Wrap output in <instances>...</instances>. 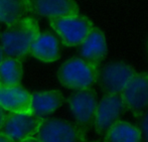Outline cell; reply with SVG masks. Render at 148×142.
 <instances>
[{"label":"cell","instance_id":"cell-1","mask_svg":"<svg viewBox=\"0 0 148 142\" xmlns=\"http://www.w3.org/2000/svg\"><path fill=\"white\" fill-rule=\"evenodd\" d=\"M39 31L38 22L32 16L7 25L0 33V47L4 55L23 60L29 55L30 45Z\"/></svg>","mask_w":148,"mask_h":142},{"label":"cell","instance_id":"cell-2","mask_svg":"<svg viewBox=\"0 0 148 142\" xmlns=\"http://www.w3.org/2000/svg\"><path fill=\"white\" fill-rule=\"evenodd\" d=\"M98 76L99 66L81 57L66 60L58 71V79L60 84L74 91L92 88L97 83Z\"/></svg>","mask_w":148,"mask_h":142},{"label":"cell","instance_id":"cell-3","mask_svg":"<svg viewBox=\"0 0 148 142\" xmlns=\"http://www.w3.org/2000/svg\"><path fill=\"white\" fill-rule=\"evenodd\" d=\"M49 24L62 45L69 47H79L94 27V22L80 12L49 18Z\"/></svg>","mask_w":148,"mask_h":142},{"label":"cell","instance_id":"cell-4","mask_svg":"<svg viewBox=\"0 0 148 142\" xmlns=\"http://www.w3.org/2000/svg\"><path fill=\"white\" fill-rule=\"evenodd\" d=\"M34 137L38 142H84L85 131L64 119L45 118Z\"/></svg>","mask_w":148,"mask_h":142},{"label":"cell","instance_id":"cell-5","mask_svg":"<svg viewBox=\"0 0 148 142\" xmlns=\"http://www.w3.org/2000/svg\"><path fill=\"white\" fill-rule=\"evenodd\" d=\"M43 118L32 112H17L6 114L1 131L13 142H21L34 137Z\"/></svg>","mask_w":148,"mask_h":142},{"label":"cell","instance_id":"cell-6","mask_svg":"<svg viewBox=\"0 0 148 142\" xmlns=\"http://www.w3.org/2000/svg\"><path fill=\"white\" fill-rule=\"evenodd\" d=\"M119 95L125 110L140 116L148 109V73H135Z\"/></svg>","mask_w":148,"mask_h":142},{"label":"cell","instance_id":"cell-7","mask_svg":"<svg viewBox=\"0 0 148 142\" xmlns=\"http://www.w3.org/2000/svg\"><path fill=\"white\" fill-rule=\"evenodd\" d=\"M97 104V95L92 88L75 91L68 98L69 109L75 123L85 132L93 123Z\"/></svg>","mask_w":148,"mask_h":142},{"label":"cell","instance_id":"cell-8","mask_svg":"<svg viewBox=\"0 0 148 142\" xmlns=\"http://www.w3.org/2000/svg\"><path fill=\"white\" fill-rule=\"evenodd\" d=\"M136 71L124 62H112L100 70L98 81L105 93L120 94L135 75Z\"/></svg>","mask_w":148,"mask_h":142},{"label":"cell","instance_id":"cell-9","mask_svg":"<svg viewBox=\"0 0 148 142\" xmlns=\"http://www.w3.org/2000/svg\"><path fill=\"white\" fill-rule=\"evenodd\" d=\"M125 107L119 94L105 93L100 101H98L93 126L99 134L105 133L110 126L120 119Z\"/></svg>","mask_w":148,"mask_h":142},{"label":"cell","instance_id":"cell-10","mask_svg":"<svg viewBox=\"0 0 148 142\" xmlns=\"http://www.w3.org/2000/svg\"><path fill=\"white\" fill-rule=\"evenodd\" d=\"M80 57L96 66H100L108 53V41L102 29L95 27L79 45Z\"/></svg>","mask_w":148,"mask_h":142},{"label":"cell","instance_id":"cell-11","mask_svg":"<svg viewBox=\"0 0 148 142\" xmlns=\"http://www.w3.org/2000/svg\"><path fill=\"white\" fill-rule=\"evenodd\" d=\"M31 93L18 86L0 85V106L9 113L30 111Z\"/></svg>","mask_w":148,"mask_h":142},{"label":"cell","instance_id":"cell-12","mask_svg":"<svg viewBox=\"0 0 148 142\" xmlns=\"http://www.w3.org/2000/svg\"><path fill=\"white\" fill-rule=\"evenodd\" d=\"M29 55L39 62L47 64L58 60L60 56L58 37L49 31H39L30 45Z\"/></svg>","mask_w":148,"mask_h":142},{"label":"cell","instance_id":"cell-13","mask_svg":"<svg viewBox=\"0 0 148 142\" xmlns=\"http://www.w3.org/2000/svg\"><path fill=\"white\" fill-rule=\"evenodd\" d=\"M31 12L47 18L79 13L76 0H31Z\"/></svg>","mask_w":148,"mask_h":142},{"label":"cell","instance_id":"cell-14","mask_svg":"<svg viewBox=\"0 0 148 142\" xmlns=\"http://www.w3.org/2000/svg\"><path fill=\"white\" fill-rule=\"evenodd\" d=\"M64 97L59 90H45L31 94L30 112L41 118L55 113L62 105Z\"/></svg>","mask_w":148,"mask_h":142},{"label":"cell","instance_id":"cell-15","mask_svg":"<svg viewBox=\"0 0 148 142\" xmlns=\"http://www.w3.org/2000/svg\"><path fill=\"white\" fill-rule=\"evenodd\" d=\"M31 0H0V23L9 25L30 16Z\"/></svg>","mask_w":148,"mask_h":142},{"label":"cell","instance_id":"cell-16","mask_svg":"<svg viewBox=\"0 0 148 142\" xmlns=\"http://www.w3.org/2000/svg\"><path fill=\"white\" fill-rule=\"evenodd\" d=\"M104 139V142H142L139 127L120 119L108 128Z\"/></svg>","mask_w":148,"mask_h":142},{"label":"cell","instance_id":"cell-17","mask_svg":"<svg viewBox=\"0 0 148 142\" xmlns=\"http://www.w3.org/2000/svg\"><path fill=\"white\" fill-rule=\"evenodd\" d=\"M23 75L22 58L14 57H4L0 62V85L18 86L20 85Z\"/></svg>","mask_w":148,"mask_h":142},{"label":"cell","instance_id":"cell-18","mask_svg":"<svg viewBox=\"0 0 148 142\" xmlns=\"http://www.w3.org/2000/svg\"><path fill=\"white\" fill-rule=\"evenodd\" d=\"M139 129H140L141 136L145 142H148V109L145 110L139 116Z\"/></svg>","mask_w":148,"mask_h":142},{"label":"cell","instance_id":"cell-19","mask_svg":"<svg viewBox=\"0 0 148 142\" xmlns=\"http://www.w3.org/2000/svg\"><path fill=\"white\" fill-rule=\"evenodd\" d=\"M5 116H6V111L0 106V129H1L2 124H3V121H4Z\"/></svg>","mask_w":148,"mask_h":142},{"label":"cell","instance_id":"cell-20","mask_svg":"<svg viewBox=\"0 0 148 142\" xmlns=\"http://www.w3.org/2000/svg\"><path fill=\"white\" fill-rule=\"evenodd\" d=\"M0 142H13V141L8 138L5 134H3V133L0 131Z\"/></svg>","mask_w":148,"mask_h":142},{"label":"cell","instance_id":"cell-21","mask_svg":"<svg viewBox=\"0 0 148 142\" xmlns=\"http://www.w3.org/2000/svg\"><path fill=\"white\" fill-rule=\"evenodd\" d=\"M21 142H38V140H37L35 137H31V138L29 139H26V140H24V141H21Z\"/></svg>","mask_w":148,"mask_h":142},{"label":"cell","instance_id":"cell-22","mask_svg":"<svg viewBox=\"0 0 148 142\" xmlns=\"http://www.w3.org/2000/svg\"><path fill=\"white\" fill-rule=\"evenodd\" d=\"M4 57H5V55H4L3 51H2L1 47H0V62H1V60H3V58H4Z\"/></svg>","mask_w":148,"mask_h":142},{"label":"cell","instance_id":"cell-23","mask_svg":"<svg viewBox=\"0 0 148 142\" xmlns=\"http://www.w3.org/2000/svg\"><path fill=\"white\" fill-rule=\"evenodd\" d=\"M0 33H1V31H0Z\"/></svg>","mask_w":148,"mask_h":142}]
</instances>
